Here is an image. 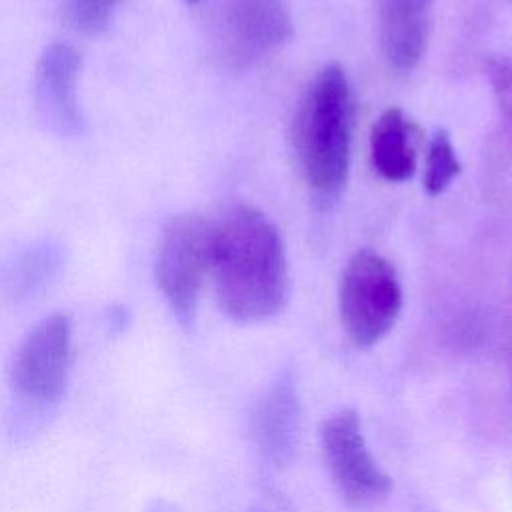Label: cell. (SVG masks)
Instances as JSON below:
<instances>
[{
  "instance_id": "6da1fadb",
  "label": "cell",
  "mask_w": 512,
  "mask_h": 512,
  "mask_svg": "<svg viewBox=\"0 0 512 512\" xmlns=\"http://www.w3.org/2000/svg\"><path fill=\"white\" fill-rule=\"evenodd\" d=\"M210 276L228 318L262 322L280 314L290 298V270L276 224L256 206L228 208L214 222Z\"/></svg>"
},
{
  "instance_id": "7a4b0ae2",
  "label": "cell",
  "mask_w": 512,
  "mask_h": 512,
  "mask_svg": "<svg viewBox=\"0 0 512 512\" xmlns=\"http://www.w3.org/2000/svg\"><path fill=\"white\" fill-rule=\"evenodd\" d=\"M292 146L314 198L334 202L346 186L352 148V92L342 64H324L306 86L294 114Z\"/></svg>"
},
{
  "instance_id": "3957f363",
  "label": "cell",
  "mask_w": 512,
  "mask_h": 512,
  "mask_svg": "<svg viewBox=\"0 0 512 512\" xmlns=\"http://www.w3.org/2000/svg\"><path fill=\"white\" fill-rule=\"evenodd\" d=\"M338 310L354 346L378 344L394 328L402 310V284L394 264L372 248H358L342 270Z\"/></svg>"
},
{
  "instance_id": "277c9868",
  "label": "cell",
  "mask_w": 512,
  "mask_h": 512,
  "mask_svg": "<svg viewBox=\"0 0 512 512\" xmlns=\"http://www.w3.org/2000/svg\"><path fill=\"white\" fill-rule=\"evenodd\" d=\"M214 222L196 212L172 216L160 234L154 280L182 326L196 316L200 292L212 270Z\"/></svg>"
},
{
  "instance_id": "5b68a950",
  "label": "cell",
  "mask_w": 512,
  "mask_h": 512,
  "mask_svg": "<svg viewBox=\"0 0 512 512\" xmlns=\"http://www.w3.org/2000/svg\"><path fill=\"white\" fill-rule=\"evenodd\" d=\"M72 360V320L54 312L36 322L20 342L10 368V384L20 408L46 412L66 390Z\"/></svg>"
},
{
  "instance_id": "8992f818",
  "label": "cell",
  "mask_w": 512,
  "mask_h": 512,
  "mask_svg": "<svg viewBox=\"0 0 512 512\" xmlns=\"http://www.w3.org/2000/svg\"><path fill=\"white\" fill-rule=\"evenodd\" d=\"M292 36L294 18L286 0H222L212 22L216 56L232 70L262 62Z\"/></svg>"
},
{
  "instance_id": "52a82bcc",
  "label": "cell",
  "mask_w": 512,
  "mask_h": 512,
  "mask_svg": "<svg viewBox=\"0 0 512 512\" xmlns=\"http://www.w3.org/2000/svg\"><path fill=\"white\" fill-rule=\"evenodd\" d=\"M320 446L330 478L350 506H374L390 494L392 478L370 454L354 410H338L322 422Z\"/></svg>"
},
{
  "instance_id": "ba28073f",
  "label": "cell",
  "mask_w": 512,
  "mask_h": 512,
  "mask_svg": "<svg viewBox=\"0 0 512 512\" xmlns=\"http://www.w3.org/2000/svg\"><path fill=\"white\" fill-rule=\"evenodd\" d=\"M80 70L82 56L68 42L48 44L36 62V114L46 130L62 138H74L84 132L86 120L78 100Z\"/></svg>"
},
{
  "instance_id": "9c48e42d",
  "label": "cell",
  "mask_w": 512,
  "mask_h": 512,
  "mask_svg": "<svg viewBox=\"0 0 512 512\" xmlns=\"http://www.w3.org/2000/svg\"><path fill=\"white\" fill-rule=\"evenodd\" d=\"M376 32L390 70L412 72L426 54L432 32V0H374Z\"/></svg>"
},
{
  "instance_id": "30bf717a",
  "label": "cell",
  "mask_w": 512,
  "mask_h": 512,
  "mask_svg": "<svg viewBox=\"0 0 512 512\" xmlns=\"http://www.w3.org/2000/svg\"><path fill=\"white\" fill-rule=\"evenodd\" d=\"M302 430V408L292 376H280L256 406L252 434L258 450L272 464L292 458Z\"/></svg>"
},
{
  "instance_id": "8fae6325",
  "label": "cell",
  "mask_w": 512,
  "mask_h": 512,
  "mask_svg": "<svg viewBox=\"0 0 512 512\" xmlns=\"http://www.w3.org/2000/svg\"><path fill=\"white\" fill-rule=\"evenodd\" d=\"M422 132L402 108H386L370 130V158L376 172L390 182L414 176Z\"/></svg>"
},
{
  "instance_id": "7c38bea8",
  "label": "cell",
  "mask_w": 512,
  "mask_h": 512,
  "mask_svg": "<svg viewBox=\"0 0 512 512\" xmlns=\"http://www.w3.org/2000/svg\"><path fill=\"white\" fill-rule=\"evenodd\" d=\"M64 266V250L56 240H40L28 246L10 266L6 276V294L18 304H30L40 298L58 278Z\"/></svg>"
},
{
  "instance_id": "4fadbf2b",
  "label": "cell",
  "mask_w": 512,
  "mask_h": 512,
  "mask_svg": "<svg viewBox=\"0 0 512 512\" xmlns=\"http://www.w3.org/2000/svg\"><path fill=\"white\" fill-rule=\"evenodd\" d=\"M460 170H462V164L458 160L450 134L444 128L436 130L428 142V152L424 162L422 186L426 194L440 196L442 192H446L452 180L460 174Z\"/></svg>"
},
{
  "instance_id": "5bb4252c",
  "label": "cell",
  "mask_w": 512,
  "mask_h": 512,
  "mask_svg": "<svg viewBox=\"0 0 512 512\" xmlns=\"http://www.w3.org/2000/svg\"><path fill=\"white\" fill-rule=\"evenodd\" d=\"M120 0H66L70 22L86 34H98L108 26Z\"/></svg>"
},
{
  "instance_id": "9a60e30c",
  "label": "cell",
  "mask_w": 512,
  "mask_h": 512,
  "mask_svg": "<svg viewBox=\"0 0 512 512\" xmlns=\"http://www.w3.org/2000/svg\"><path fill=\"white\" fill-rule=\"evenodd\" d=\"M106 322H108L110 332H114V334L124 332L126 326H128V312H126V308H122L118 304L110 306L108 312H106Z\"/></svg>"
},
{
  "instance_id": "2e32d148",
  "label": "cell",
  "mask_w": 512,
  "mask_h": 512,
  "mask_svg": "<svg viewBox=\"0 0 512 512\" xmlns=\"http://www.w3.org/2000/svg\"><path fill=\"white\" fill-rule=\"evenodd\" d=\"M184 2H186V4H190V6H194V4H200L202 0H184Z\"/></svg>"
}]
</instances>
